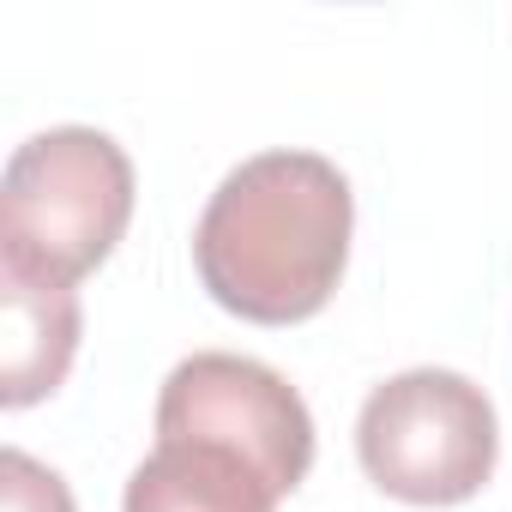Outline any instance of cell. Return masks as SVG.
Returning a JSON list of instances; mask_svg holds the SVG:
<instances>
[{"label": "cell", "instance_id": "8992f818", "mask_svg": "<svg viewBox=\"0 0 512 512\" xmlns=\"http://www.w3.org/2000/svg\"><path fill=\"white\" fill-rule=\"evenodd\" d=\"M272 476L241 458L235 446L193 440V434H157V446L127 476L121 512H278Z\"/></svg>", "mask_w": 512, "mask_h": 512}, {"label": "cell", "instance_id": "6da1fadb", "mask_svg": "<svg viewBox=\"0 0 512 512\" xmlns=\"http://www.w3.org/2000/svg\"><path fill=\"white\" fill-rule=\"evenodd\" d=\"M356 193L320 151H260L235 163L199 229L193 266L205 296L253 326L314 320L350 266Z\"/></svg>", "mask_w": 512, "mask_h": 512}, {"label": "cell", "instance_id": "52a82bcc", "mask_svg": "<svg viewBox=\"0 0 512 512\" xmlns=\"http://www.w3.org/2000/svg\"><path fill=\"white\" fill-rule=\"evenodd\" d=\"M0 494H7V512H79L73 506V488L61 482V470L37 464L19 446L0 452Z\"/></svg>", "mask_w": 512, "mask_h": 512}, {"label": "cell", "instance_id": "7a4b0ae2", "mask_svg": "<svg viewBox=\"0 0 512 512\" xmlns=\"http://www.w3.org/2000/svg\"><path fill=\"white\" fill-rule=\"evenodd\" d=\"M133 223V163L97 127H49L7 157L0 266L49 284L97 272Z\"/></svg>", "mask_w": 512, "mask_h": 512}, {"label": "cell", "instance_id": "5b68a950", "mask_svg": "<svg viewBox=\"0 0 512 512\" xmlns=\"http://www.w3.org/2000/svg\"><path fill=\"white\" fill-rule=\"evenodd\" d=\"M79 290L0 266V404H43L79 356Z\"/></svg>", "mask_w": 512, "mask_h": 512}, {"label": "cell", "instance_id": "277c9868", "mask_svg": "<svg viewBox=\"0 0 512 512\" xmlns=\"http://www.w3.org/2000/svg\"><path fill=\"white\" fill-rule=\"evenodd\" d=\"M157 434H193L253 458L278 494H296L314 470V416L302 392L253 356L199 350L169 368L157 392Z\"/></svg>", "mask_w": 512, "mask_h": 512}, {"label": "cell", "instance_id": "3957f363", "mask_svg": "<svg viewBox=\"0 0 512 512\" xmlns=\"http://www.w3.org/2000/svg\"><path fill=\"white\" fill-rule=\"evenodd\" d=\"M356 458L368 482L404 506H464L494 476L500 422L476 380L452 368H410L368 392L356 416Z\"/></svg>", "mask_w": 512, "mask_h": 512}]
</instances>
